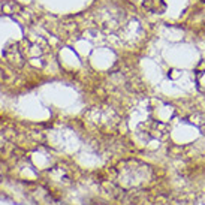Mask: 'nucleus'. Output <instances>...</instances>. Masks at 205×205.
Wrapping results in <instances>:
<instances>
[{
	"mask_svg": "<svg viewBox=\"0 0 205 205\" xmlns=\"http://www.w3.org/2000/svg\"><path fill=\"white\" fill-rule=\"evenodd\" d=\"M144 8L148 9L150 12L162 14L165 11V2L163 0H144Z\"/></svg>",
	"mask_w": 205,
	"mask_h": 205,
	"instance_id": "f257e3e1",
	"label": "nucleus"
}]
</instances>
